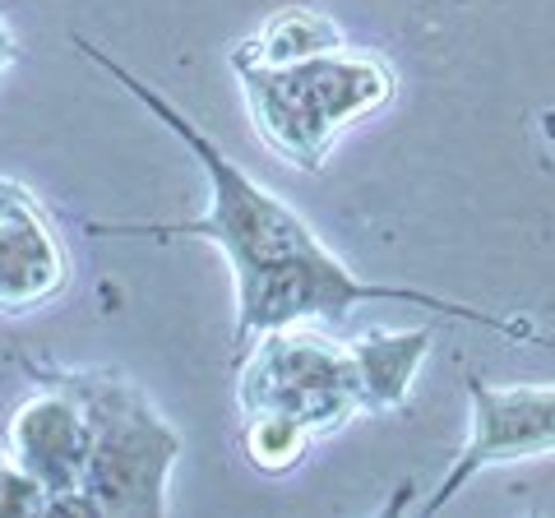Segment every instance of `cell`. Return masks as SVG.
Segmentation results:
<instances>
[{"mask_svg": "<svg viewBox=\"0 0 555 518\" xmlns=\"http://www.w3.org/2000/svg\"><path fill=\"white\" fill-rule=\"evenodd\" d=\"M69 42H75L107 79H116L139 107L158 120V126H167L171 134H177L190 158L199 163L204 181H208V209L199 218H190V222H83V232L89 236H126V241L130 236L134 241H208V246H218L222 255H228L232 279H246V273H255V269H269V264H283V259L324 250L315 228H310L287 199H278L273 190L259 185L246 167H236L167 93H158L149 79H139L130 65H120L107 47L89 42L83 33H75Z\"/></svg>", "mask_w": 555, "mask_h": 518, "instance_id": "1", "label": "cell"}, {"mask_svg": "<svg viewBox=\"0 0 555 518\" xmlns=\"http://www.w3.org/2000/svg\"><path fill=\"white\" fill-rule=\"evenodd\" d=\"M14 361L33 385H56L79 399L93 430L83 491H89L98 514H167V481L181 458V430L158 417V407L149 403V393L130 375L107 366L75 371L33 352H14Z\"/></svg>", "mask_w": 555, "mask_h": 518, "instance_id": "2", "label": "cell"}, {"mask_svg": "<svg viewBox=\"0 0 555 518\" xmlns=\"http://www.w3.org/2000/svg\"><path fill=\"white\" fill-rule=\"evenodd\" d=\"M232 75L255 134L297 171H324L338 134L379 112L398 89L393 65L357 47L324 51L297 65L232 61Z\"/></svg>", "mask_w": 555, "mask_h": 518, "instance_id": "3", "label": "cell"}, {"mask_svg": "<svg viewBox=\"0 0 555 518\" xmlns=\"http://www.w3.org/2000/svg\"><path fill=\"white\" fill-rule=\"evenodd\" d=\"M241 412H283L297 417L310 436H334L352 417L366 412L352 342L338 329H273L250 342L241 357Z\"/></svg>", "mask_w": 555, "mask_h": 518, "instance_id": "4", "label": "cell"}, {"mask_svg": "<svg viewBox=\"0 0 555 518\" xmlns=\"http://www.w3.org/2000/svg\"><path fill=\"white\" fill-rule=\"evenodd\" d=\"M467 403L473 436L426 500V514L444 509L481 468L555 454V385H486L481 375H467Z\"/></svg>", "mask_w": 555, "mask_h": 518, "instance_id": "5", "label": "cell"}, {"mask_svg": "<svg viewBox=\"0 0 555 518\" xmlns=\"http://www.w3.org/2000/svg\"><path fill=\"white\" fill-rule=\"evenodd\" d=\"M69 250L47 204L28 185L0 177V315L20 320L65 297Z\"/></svg>", "mask_w": 555, "mask_h": 518, "instance_id": "6", "label": "cell"}, {"mask_svg": "<svg viewBox=\"0 0 555 518\" xmlns=\"http://www.w3.org/2000/svg\"><path fill=\"white\" fill-rule=\"evenodd\" d=\"M0 449L14 463H24L51 495H61V491L83 487L93 430L75 393H65L56 385H38V393L28 403L10 412L5 430H0Z\"/></svg>", "mask_w": 555, "mask_h": 518, "instance_id": "7", "label": "cell"}, {"mask_svg": "<svg viewBox=\"0 0 555 518\" xmlns=\"http://www.w3.org/2000/svg\"><path fill=\"white\" fill-rule=\"evenodd\" d=\"M347 342H352V357H357V379H361L366 412H398L408 403L412 379L430 352V329H403V334L366 329Z\"/></svg>", "mask_w": 555, "mask_h": 518, "instance_id": "8", "label": "cell"}, {"mask_svg": "<svg viewBox=\"0 0 555 518\" xmlns=\"http://www.w3.org/2000/svg\"><path fill=\"white\" fill-rule=\"evenodd\" d=\"M347 47L343 28L320 10L292 5L278 10L259 24L255 38H246L241 47H232V61H250V65H297L310 56H324V51Z\"/></svg>", "mask_w": 555, "mask_h": 518, "instance_id": "9", "label": "cell"}, {"mask_svg": "<svg viewBox=\"0 0 555 518\" xmlns=\"http://www.w3.org/2000/svg\"><path fill=\"white\" fill-rule=\"evenodd\" d=\"M315 436L297 422L283 417V412H246V430H241V449H246V463L255 472L283 477L310 454Z\"/></svg>", "mask_w": 555, "mask_h": 518, "instance_id": "10", "label": "cell"}, {"mask_svg": "<svg viewBox=\"0 0 555 518\" xmlns=\"http://www.w3.org/2000/svg\"><path fill=\"white\" fill-rule=\"evenodd\" d=\"M51 491L0 449V514H47Z\"/></svg>", "mask_w": 555, "mask_h": 518, "instance_id": "11", "label": "cell"}, {"mask_svg": "<svg viewBox=\"0 0 555 518\" xmlns=\"http://www.w3.org/2000/svg\"><path fill=\"white\" fill-rule=\"evenodd\" d=\"M10 61H14V33H10V24H5V14H0V79H5Z\"/></svg>", "mask_w": 555, "mask_h": 518, "instance_id": "12", "label": "cell"}]
</instances>
